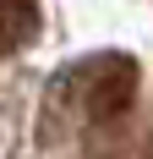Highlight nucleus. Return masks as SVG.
<instances>
[{
  "label": "nucleus",
  "mask_w": 153,
  "mask_h": 159,
  "mask_svg": "<svg viewBox=\"0 0 153 159\" xmlns=\"http://www.w3.org/2000/svg\"><path fill=\"white\" fill-rule=\"evenodd\" d=\"M28 22H33V0H0V33H6V44L28 39Z\"/></svg>",
  "instance_id": "nucleus-1"
}]
</instances>
